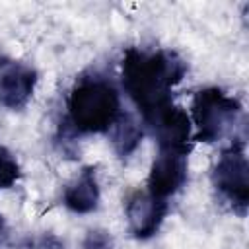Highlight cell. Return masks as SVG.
<instances>
[{
    "label": "cell",
    "mask_w": 249,
    "mask_h": 249,
    "mask_svg": "<svg viewBox=\"0 0 249 249\" xmlns=\"http://www.w3.org/2000/svg\"><path fill=\"white\" fill-rule=\"evenodd\" d=\"M39 74L37 70L16 58H0V105L10 111L23 109L33 97Z\"/></svg>",
    "instance_id": "52a82bcc"
},
{
    "label": "cell",
    "mask_w": 249,
    "mask_h": 249,
    "mask_svg": "<svg viewBox=\"0 0 249 249\" xmlns=\"http://www.w3.org/2000/svg\"><path fill=\"white\" fill-rule=\"evenodd\" d=\"M210 179L222 200H226L235 214L245 216L249 204V163L243 140L235 138L220 152Z\"/></svg>",
    "instance_id": "277c9868"
},
{
    "label": "cell",
    "mask_w": 249,
    "mask_h": 249,
    "mask_svg": "<svg viewBox=\"0 0 249 249\" xmlns=\"http://www.w3.org/2000/svg\"><path fill=\"white\" fill-rule=\"evenodd\" d=\"M189 152L191 148L158 146L148 175V193L167 200L179 193L189 179Z\"/></svg>",
    "instance_id": "5b68a950"
},
{
    "label": "cell",
    "mask_w": 249,
    "mask_h": 249,
    "mask_svg": "<svg viewBox=\"0 0 249 249\" xmlns=\"http://www.w3.org/2000/svg\"><path fill=\"white\" fill-rule=\"evenodd\" d=\"M35 249H64V243L54 233H45L37 243Z\"/></svg>",
    "instance_id": "4fadbf2b"
},
{
    "label": "cell",
    "mask_w": 249,
    "mask_h": 249,
    "mask_svg": "<svg viewBox=\"0 0 249 249\" xmlns=\"http://www.w3.org/2000/svg\"><path fill=\"white\" fill-rule=\"evenodd\" d=\"M187 60L171 49L128 47L123 56L121 84L144 123L161 107L173 103L171 91L185 78Z\"/></svg>",
    "instance_id": "6da1fadb"
},
{
    "label": "cell",
    "mask_w": 249,
    "mask_h": 249,
    "mask_svg": "<svg viewBox=\"0 0 249 249\" xmlns=\"http://www.w3.org/2000/svg\"><path fill=\"white\" fill-rule=\"evenodd\" d=\"M8 237H10V230H8L6 218H4V216H2V212H0V247H4V245H6Z\"/></svg>",
    "instance_id": "5bb4252c"
},
{
    "label": "cell",
    "mask_w": 249,
    "mask_h": 249,
    "mask_svg": "<svg viewBox=\"0 0 249 249\" xmlns=\"http://www.w3.org/2000/svg\"><path fill=\"white\" fill-rule=\"evenodd\" d=\"M21 177V169L14 154L0 144V191L14 187Z\"/></svg>",
    "instance_id": "8fae6325"
},
{
    "label": "cell",
    "mask_w": 249,
    "mask_h": 249,
    "mask_svg": "<svg viewBox=\"0 0 249 249\" xmlns=\"http://www.w3.org/2000/svg\"><path fill=\"white\" fill-rule=\"evenodd\" d=\"M82 249H113V235L107 230L93 228L86 233Z\"/></svg>",
    "instance_id": "7c38bea8"
},
{
    "label": "cell",
    "mask_w": 249,
    "mask_h": 249,
    "mask_svg": "<svg viewBox=\"0 0 249 249\" xmlns=\"http://www.w3.org/2000/svg\"><path fill=\"white\" fill-rule=\"evenodd\" d=\"M241 101L222 88H204L193 95L191 123L196 126L195 140L214 144L231 134L237 119L241 117Z\"/></svg>",
    "instance_id": "3957f363"
},
{
    "label": "cell",
    "mask_w": 249,
    "mask_h": 249,
    "mask_svg": "<svg viewBox=\"0 0 249 249\" xmlns=\"http://www.w3.org/2000/svg\"><path fill=\"white\" fill-rule=\"evenodd\" d=\"M146 124H150L158 146H173V148H191V132L193 123L189 113L175 103L161 107L154 113Z\"/></svg>",
    "instance_id": "ba28073f"
},
{
    "label": "cell",
    "mask_w": 249,
    "mask_h": 249,
    "mask_svg": "<svg viewBox=\"0 0 249 249\" xmlns=\"http://www.w3.org/2000/svg\"><path fill=\"white\" fill-rule=\"evenodd\" d=\"M66 109V121L76 134H107L123 111L117 88L99 74H86L76 80Z\"/></svg>",
    "instance_id": "7a4b0ae2"
},
{
    "label": "cell",
    "mask_w": 249,
    "mask_h": 249,
    "mask_svg": "<svg viewBox=\"0 0 249 249\" xmlns=\"http://www.w3.org/2000/svg\"><path fill=\"white\" fill-rule=\"evenodd\" d=\"M107 134H109V140H111L115 154L121 160H124L130 154H134V150L140 146L144 130H142V124L130 113L121 111V115L117 117V121L113 123V126L109 128Z\"/></svg>",
    "instance_id": "30bf717a"
},
{
    "label": "cell",
    "mask_w": 249,
    "mask_h": 249,
    "mask_svg": "<svg viewBox=\"0 0 249 249\" xmlns=\"http://www.w3.org/2000/svg\"><path fill=\"white\" fill-rule=\"evenodd\" d=\"M101 191L97 183L95 165H86L66 187L62 193L64 206L74 214H89L99 206Z\"/></svg>",
    "instance_id": "9c48e42d"
},
{
    "label": "cell",
    "mask_w": 249,
    "mask_h": 249,
    "mask_svg": "<svg viewBox=\"0 0 249 249\" xmlns=\"http://www.w3.org/2000/svg\"><path fill=\"white\" fill-rule=\"evenodd\" d=\"M167 212H169L167 200H161L150 195L148 191H140V189L132 191L124 204V216L128 222V230L132 237L140 241L150 239L160 231Z\"/></svg>",
    "instance_id": "8992f818"
}]
</instances>
